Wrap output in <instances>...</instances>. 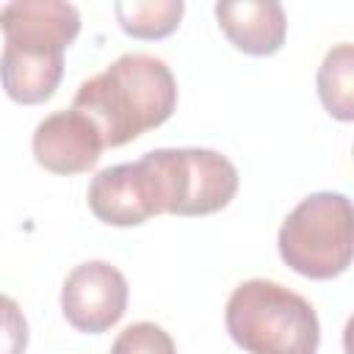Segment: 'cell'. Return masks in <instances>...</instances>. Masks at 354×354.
<instances>
[{"instance_id": "9", "label": "cell", "mask_w": 354, "mask_h": 354, "mask_svg": "<svg viewBox=\"0 0 354 354\" xmlns=\"http://www.w3.org/2000/svg\"><path fill=\"white\" fill-rule=\"evenodd\" d=\"M213 14L230 44L246 55H257V58L274 55L285 44L288 19L282 3L277 0L216 3Z\"/></svg>"}, {"instance_id": "1", "label": "cell", "mask_w": 354, "mask_h": 354, "mask_svg": "<svg viewBox=\"0 0 354 354\" xmlns=\"http://www.w3.org/2000/svg\"><path fill=\"white\" fill-rule=\"evenodd\" d=\"M72 108L97 124L105 147H124L174 113L177 80L163 58L124 53L77 86Z\"/></svg>"}, {"instance_id": "6", "label": "cell", "mask_w": 354, "mask_h": 354, "mask_svg": "<svg viewBox=\"0 0 354 354\" xmlns=\"http://www.w3.org/2000/svg\"><path fill=\"white\" fill-rule=\"evenodd\" d=\"M130 288L124 274L108 260H86L75 266L61 285V313L77 332H108L127 310Z\"/></svg>"}, {"instance_id": "13", "label": "cell", "mask_w": 354, "mask_h": 354, "mask_svg": "<svg viewBox=\"0 0 354 354\" xmlns=\"http://www.w3.org/2000/svg\"><path fill=\"white\" fill-rule=\"evenodd\" d=\"M28 348V321L22 307L0 293V354H25Z\"/></svg>"}, {"instance_id": "11", "label": "cell", "mask_w": 354, "mask_h": 354, "mask_svg": "<svg viewBox=\"0 0 354 354\" xmlns=\"http://www.w3.org/2000/svg\"><path fill=\"white\" fill-rule=\"evenodd\" d=\"M185 3L183 0H119L113 3V14L119 28L141 41L166 39L180 28Z\"/></svg>"}, {"instance_id": "12", "label": "cell", "mask_w": 354, "mask_h": 354, "mask_svg": "<svg viewBox=\"0 0 354 354\" xmlns=\"http://www.w3.org/2000/svg\"><path fill=\"white\" fill-rule=\"evenodd\" d=\"M111 354H177V346L163 326L152 321H136L116 335Z\"/></svg>"}, {"instance_id": "7", "label": "cell", "mask_w": 354, "mask_h": 354, "mask_svg": "<svg viewBox=\"0 0 354 354\" xmlns=\"http://www.w3.org/2000/svg\"><path fill=\"white\" fill-rule=\"evenodd\" d=\"M33 160L53 174H83L97 166L105 144L97 124L77 108L53 111L33 130Z\"/></svg>"}, {"instance_id": "2", "label": "cell", "mask_w": 354, "mask_h": 354, "mask_svg": "<svg viewBox=\"0 0 354 354\" xmlns=\"http://www.w3.org/2000/svg\"><path fill=\"white\" fill-rule=\"evenodd\" d=\"M6 36L0 86L19 105L47 102L64 77V53L80 33V11L64 0H11L0 8Z\"/></svg>"}, {"instance_id": "8", "label": "cell", "mask_w": 354, "mask_h": 354, "mask_svg": "<svg viewBox=\"0 0 354 354\" xmlns=\"http://www.w3.org/2000/svg\"><path fill=\"white\" fill-rule=\"evenodd\" d=\"M91 213L111 227H138L158 216L152 185L141 160L97 171L86 191Z\"/></svg>"}, {"instance_id": "10", "label": "cell", "mask_w": 354, "mask_h": 354, "mask_svg": "<svg viewBox=\"0 0 354 354\" xmlns=\"http://www.w3.org/2000/svg\"><path fill=\"white\" fill-rule=\"evenodd\" d=\"M318 97L329 116L340 122L354 119V47L348 41L326 50L318 66Z\"/></svg>"}, {"instance_id": "5", "label": "cell", "mask_w": 354, "mask_h": 354, "mask_svg": "<svg viewBox=\"0 0 354 354\" xmlns=\"http://www.w3.org/2000/svg\"><path fill=\"white\" fill-rule=\"evenodd\" d=\"M354 216L346 194L318 191L304 196L282 221L277 249L288 268L307 279H332L351 266Z\"/></svg>"}, {"instance_id": "3", "label": "cell", "mask_w": 354, "mask_h": 354, "mask_svg": "<svg viewBox=\"0 0 354 354\" xmlns=\"http://www.w3.org/2000/svg\"><path fill=\"white\" fill-rule=\"evenodd\" d=\"M224 324L246 354H315L321 324L315 307L274 279H246L232 288Z\"/></svg>"}, {"instance_id": "4", "label": "cell", "mask_w": 354, "mask_h": 354, "mask_svg": "<svg viewBox=\"0 0 354 354\" xmlns=\"http://www.w3.org/2000/svg\"><path fill=\"white\" fill-rule=\"evenodd\" d=\"M147 169L158 213L210 216L238 194L235 163L205 147H163L138 158Z\"/></svg>"}]
</instances>
